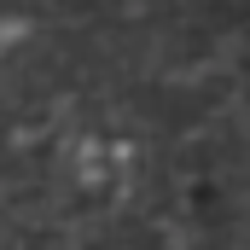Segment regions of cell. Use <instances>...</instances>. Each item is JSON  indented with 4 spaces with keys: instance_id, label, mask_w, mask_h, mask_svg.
Segmentation results:
<instances>
[{
    "instance_id": "6da1fadb",
    "label": "cell",
    "mask_w": 250,
    "mask_h": 250,
    "mask_svg": "<svg viewBox=\"0 0 250 250\" xmlns=\"http://www.w3.org/2000/svg\"><path fill=\"white\" fill-rule=\"evenodd\" d=\"M6 41H12V29H0V47H6Z\"/></svg>"
}]
</instances>
